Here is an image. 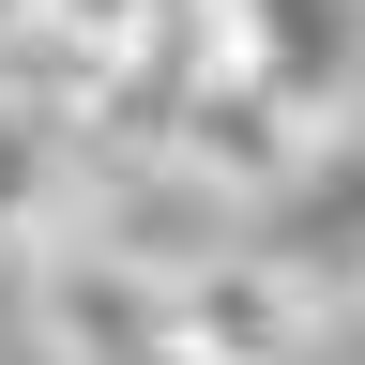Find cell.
I'll return each mask as SVG.
<instances>
[{
  "label": "cell",
  "mask_w": 365,
  "mask_h": 365,
  "mask_svg": "<svg viewBox=\"0 0 365 365\" xmlns=\"http://www.w3.org/2000/svg\"><path fill=\"white\" fill-rule=\"evenodd\" d=\"M168 319H182V365H304V335H319V274H304V259L213 244L198 274H168Z\"/></svg>",
  "instance_id": "1"
},
{
  "label": "cell",
  "mask_w": 365,
  "mask_h": 365,
  "mask_svg": "<svg viewBox=\"0 0 365 365\" xmlns=\"http://www.w3.org/2000/svg\"><path fill=\"white\" fill-rule=\"evenodd\" d=\"M213 46L228 61H259L289 107L350 122L365 107V0H213Z\"/></svg>",
  "instance_id": "2"
},
{
  "label": "cell",
  "mask_w": 365,
  "mask_h": 365,
  "mask_svg": "<svg viewBox=\"0 0 365 365\" xmlns=\"http://www.w3.org/2000/svg\"><path fill=\"white\" fill-rule=\"evenodd\" d=\"M76 153H91V122L61 107V91H16V76H0V244H46V228H61Z\"/></svg>",
  "instance_id": "3"
},
{
  "label": "cell",
  "mask_w": 365,
  "mask_h": 365,
  "mask_svg": "<svg viewBox=\"0 0 365 365\" xmlns=\"http://www.w3.org/2000/svg\"><path fill=\"white\" fill-rule=\"evenodd\" d=\"M153 16H168V0H31V31H46V46H76L91 76L153 61Z\"/></svg>",
  "instance_id": "4"
},
{
  "label": "cell",
  "mask_w": 365,
  "mask_h": 365,
  "mask_svg": "<svg viewBox=\"0 0 365 365\" xmlns=\"http://www.w3.org/2000/svg\"><path fill=\"white\" fill-rule=\"evenodd\" d=\"M350 365H365V289H350Z\"/></svg>",
  "instance_id": "5"
},
{
  "label": "cell",
  "mask_w": 365,
  "mask_h": 365,
  "mask_svg": "<svg viewBox=\"0 0 365 365\" xmlns=\"http://www.w3.org/2000/svg\"><path fill=\"white\" fill-rule=\"evenodd\" d=\"M0 31H31V0H0Z\"/></svg>",
  "instance_id": "6"
}]
</instances>
